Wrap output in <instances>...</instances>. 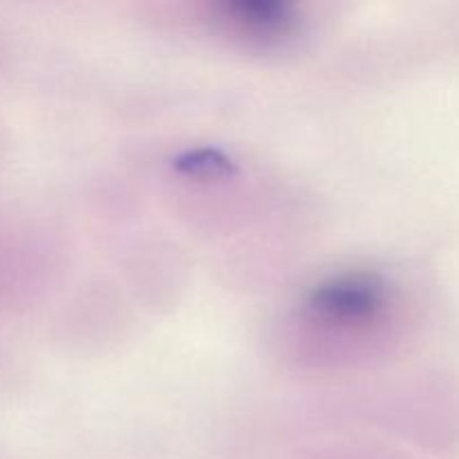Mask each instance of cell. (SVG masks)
I'll return each mask as SVG.
<instances>
[{"instance_id": "6da1fadb", "label": "cell", "mask_w": 459, "mask_h": 459, "mask_svg": "<svg viewBox=\"0 0 459 459\" xmlns=\"http://www.w3.org/2000/svg\"><path fill=\"white\" fill-rule=\"evenodd\" d=\"M309 307L327 323L357 325L379 316L384 309V290L368 276L332 278L312 291Z\"/></svg>"}, {"instance_id": "7a4b0ae2", "label": "cell", "mask_w": 459, "mask_h": 459, "mask_svg": "<svg viewBox=\"0 0 459 459\" xmlns=\"http://www.w3.org/2000/svg\"><path fill=\"white\" fill-rule=\"evenodd\" d=\"M238 34L258 40H273L287 36L294 27V16L281 3H229L220 7Z\"/></svg>"}]
</instances>
